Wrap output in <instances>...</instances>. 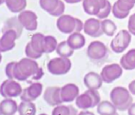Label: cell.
Returning <instances> with one entry per match:
<instances>
[{
	"label": "cell",
	"instance_id": "cell-41",
	"mask_svg": "<svg viewBox=\"0 0 135 115\" xmlns=\"http://www.w3.org/2000/svg\"><path fill=\"white\" fill-rule=\"evenodd\" d=\"M122 1L126 2V3H128L129 5L132 6V7H134V6H135V0H122Z\"/></svg>",
	"mask_w": 135,
	"mask_h": 115
},
{
	"label": "cell",
	"instance_id": "cell-37",
	"mask_svg": "<svg viewBox=\"0 0 135 115\" xmlns=\"http://www.w3.org/2000/svg\"><path fill=\"white\" fill-rule=\"evenodd\" d=\"M129 90L132 95L135 96V80H132L130 84H129Z\"/></svg>",
	"mask_w": 135,
	"mask_h": 115
},
{
	"label": "cell",
	"instance_id": "cell-4",
	"mask_svg": "<svg viewBox=\"0 0 135 115\" xmlns=\"http://www.w3.org/2000/svg\"><path fill=\"white\" fill-rule=\"evenodd\" d=\"M87 57L95 64H101L108 58V50L105 44L101 41H93L87 47Z\"/></svg>",
	"mask_w": 135,
	"mask_h": 115
},
{
	"label": "cell",
	"instance_id": "cell-16",
	"mask_svg": "<svg viewBox=\"0 0 135 115\" xmlns=\"http://www.w3.org/2000/svg\"><path fill=\"white\" fill-rule=\"evenodd\" d=\"M61 96L64 102H72L79 96V88L74 83H67L61 88Z\"/></svg>",
	"mask_w": 135,
	"mask_h": 115
},
{
	"label": "cell",
	"instance_id": "cell-7",
	"mask_svg": "<svg viewBox=\"0 0 135 115\" xmlns=\"http://www.w3.org/2000/svg\"><path fill=\"white\" fill-rule=\"evenodd\" d=\"M132 41V34L129 30L122 29L115 36L112 41L110 42V48L112 51L117 54H120L127 50Z\"/></svg>",
	"mask_w": 135,
	"mask_h": 115
},
{
	"label": "cell",
	"instance_id": "cell-14",
	"mask_svg": "<svg viewBox=\"0 0 135 115\" xmlns=\"http://www.w3.org/2000/svg\"><path fill=\"white\" fill-rule=\"evenodd\" d=\"M43 100L50 106H57L62 104L64 101L61 96V88L59 87H48L43 92Z\"/></svg>",
	"mask_w": 135,
	"mask_h": 115
},
{
	"label": "cell",
	"instance_id": "cell-30",
	"mask_svg": "<svg viewBox=\"0 0 135 115\" xmlns=\"http://www.w3.org/2000/svg\"><path fill=\"white\" fill-rule=\"evenodd\" d=\"M58 46L56 39L54 36H45L44 37V50L45 54H49L56 50V48Z\"/></svg>",
	"mask_w": 135,
	"mask_h": 115
},
{
	"label": "cell",
	"instance_id": "cell-39",
	"mask_svg": "<svg viewBox=\"0 0 135 115\" xmlns=\"http://www.w3.org/2000/svg\"><path fill=\"white\" fill-rule=\"evenodd\" d=\"M78 115H96L95 113H93V112H89V111H86V110H82L81 112H79Z\"/></svg>",
	"mask_w": 135,
	"mask_h": 115
},
{
	"label": "cell",
	"instance_id": "cell-43",
	"mask_svg": "<svg viewBox=\"0 0 135 115\" xmlns=\"http://www.w3.org/2000/svg\"><path fill=\"white\" fill-rule=\"evenodd\" d=\"M1 60H2V55H1V52H0V63H1Z\"/></svg>",
	"mask_w": 135,
	"mask_h": 115
},
{
	"label": "cell",
	"instance_id": "cell-15",
	"mask_svg": "<svg viewBox=\"0 0 135 115\" xmlns=\"http://www.w3.org/2000/svg\"><path fill=\"white\" fill-rule=\"evenodd\" d=\"M82 2L84 11L89 16L96 17L107 5L108 0H83Z\"/></svg>",
	"mask_w": 135,
	"mask_h": 115
},
{
	"label": "cell",
	"instance_id": "cell-11",
	"mask_svg": "<svg viewBox=\"0 0 135 115\" xmlns=\"http://www.w3.org/2000/svg\"><path fill=\"white\" fill-rule=\"evenodd\" d=\"M43 86L40 82H31L28 88L22 90L21 95L20 96L21 101H34L41 95Z\"/></svg>",
	"mask_w": 135,
	"mask_h": 115
},
{
	"label": "cell",
	"instance_id": "cell-40",
	"mask_svg": "<svg viewBox=\"0 0 135 115\" xmlns=\"http://www.w3.org/2000/svg\"><path fill=\"white\" fill-rule=\"evenodd\" d=\"M83 0H64L65 3H68V4H76V3H79V2H82Z\"/></svg>",
	"mask_w": 135,
	"mask_h": 115
},
{
	"label": "cell",
	"instance_id": "cell-34",
	"mask_svg": "<svg viewBox=\"0 0 135 115\" xmlns=\"http://www.w3.org/2000/svg\"><path fill=\"white\" fill-rule=\"evenodd\" d=\"M17 61H11L6 66L5 69V73L7 75V77L11 80H15L14 79V71H15V67H16Z\"/></svg>",
	"mask_w": 135,
	"mask_h": 115
},
{
	"label": "cell",
	"instance_id": "cell-42",
	"mask_svg": "<svg viewBox=\"0 0 135 115\" xmlns=\"http://www.w3.org/2000/svg\"><path fill=\"white\" fill-rule=\"evenodd\" d=\"M6 2V0H0V6L2 5V4H4Z\"/></svg>",
	"mask_w": 135,
	"mask_h": 115
},
{
	"label": "cell",
	"instance_id": "cell-12",
	"mask_svg": "<svg viewBox=\"0 0 135 115\" xmlns=\"http://www.w3.org/2000/svg\"><path fill=\"white\" fill-rule=\"evenodd\" d=\"M83 30L86 35L92 37H99L104 34L102 30L101 21L98 18H89L84 23Z\"/></svg>",
	"mask_w": 135,
	"mask_h": 115
},
{
	"label": "cell",
	"instance_id": "cell-22",
	"mask_svg": "<svg viewBox=\"0 0 135 115\" xmlns=\"http://www.w3.org/2000/svg\"><path fill=\"white\" fill-rule=\"evenodd\" d=\"M120 66L126 70L135 69V48L130 50L121 57Z\"/></svg>",
	"mask_w": 135,
	"mask_h": 115
},
{
	"label": "cell",
	"instance_id": "cell-45",
	"mask_svg": "<svg viewBox=\"0 0 135 115\" xmlns=\"http://www.w3.org/2000/svg\"><path fill=\"white\" fill-rule=\"evenodd\" d=\"M0 115H3V114H2V113H1V112H0Z\"/></svg>",
	"mask_w": 135,
	"mask_h": 115
},
{
	"label": "cell",
	"instance_id": "cell-32",
	"mask_svg": "<svg viewBox=\"0 0 135 115\" xmlns=\"http://www.w3.org/2000/svg\"><path fill=\"white\" fill-rule=\"evenodd\" d=\"M112 14L118 19H124V18H126L129 16L130 12H124V11L120 10L114 3V5L112 6Z\"/></svg>",
	"mask_w": 135,
	"mask_h": 115
},
{
	"label": "cell",
	"instance_id": "cell-29",
	"mask_svg": "<svg viewBox=\"0 0 135 115\" xmlns=\"http://www.w3.org/2000/svg\"><path fill=\"white\" fill-rule=\"evenodd\" d=\"M59 2H60V0H39L40 7L42 8V10L49 13L50 15L58 7Z\"/></svg>",
	"mask_w": 135,
	"mask_h": 115
},
{
	"label": "cell",
	"instance_id": "cell-31",
	"mask_svg": "<svg viewBox=\"0 0 135 115\" xmlns=\"http://www.w3.org/2000/svg\"><path fill=\"white\" fill-rule=\"evenodd\" d=\"M111 12H112V5H111V3L108 0L107 5L100 10V12L98 13L96 17L98 18V19H106V18L109 16V14Z\"/></svg>",
	"mask_w": 135,
	"mask_h": 115
},
{
	"label": "cell",
	"instance_id": "cell-1",
	"mask_svg": "<svg viewBox=\"0 0 135 115\" xmlns=\"http://www.w3.org/2000/svg\"><path fill=\"white\" fill-rule=\"evenodd\" d=\"M44 75L43 69L39 66L35 59L24 58L20 61H17L14 71V79L18 81L39 80Z\"/></svg>",
	"mask_w": 135,
	"mask_h": 115
},
{
	"label": "cell",
	"instance_id": "cell-36",
	"mask_svg": "<svg viewBox=\"0 0 135 115\" xmlns=\"http://www.w3.org/2000/svg\"><path fill=\"white\" fill-rule=\"evenodd\" d=\"M128 30L132 35L135 36V13L132 14V16L129 18L128 21Z\"/></svg>",
	"mask_w": 135,
	"mask_h": 115
},
{
	"label": "cell",
	"instance_id": "cell-26",
	"mask_svg": "<svg viewBox=\"0 0 135 115\" xmlns=\"http://www.w3.org/2000/svg\"><path fill=\"white\" fill-rule=\"evenodd\" d=\"M52 115H78V112L72 105L60 104L54 107Z\"/></svg>",
	"mask_w": 135,
	"mask_h": 115
},
{
	"label": "cell",
	"instance_id": "cell-2",
	"mask_svg": "<svg viewBox=\"0 0 135 115\" xmlns=\"http://www.w3.org/2000/svg\"><path fill=\"white\" fill-rule=\"evenodd\" d=\"M110 101L118 111L124 112L128 111L133 100L129 90L123 87H115L110 91Z\"/></svg>",
	"mask_w": 135,
	"mask_h": 115
},
{
	"label": "cell",
	"instance_id": "cell-10",
	"mask_svg": "<svg viewBox=\"0 0 135 115\" xmlns=\"http://www.w3.org/2000/svg\"><path fill=\"white\" fill-rule=\"evenodd\" d=\"M18 17L25 29L28 31H35L38 29V17L35 12L30 10H23L18 14Z\"/></svg>",
	"mask_w": 135,
	"mask_h": 115
},
{
	"label": "cell",
	"instance_id": "cell-6",
	"mask_svg": "<svg viewBox=\"0 0 135 115\" xmlns=\"http://www.w3.org/2000/svg\"><path fill=\"white\" fill-rule=\"evenodd\" d=\"M72 68V62L69 58L59 57L52 58L47 64L48 71L55 76L67 74Z\"/></svg>",
	"mask_w": 135,
	"mask_h": 115
},
{
	"label": "cell",
	"instance_id": "cell-44",
	"mask_svg": "<svg viewBox=\"0 0 135 115\" xmlns=\"http://www.w3.org/2000/svg\"><path fill=\"white\" fill-rule=\"evenodd\" d=\"M40 115H47V114H45V113H41V114H40Z\"/></svg>",
	"mask_w": 135,
	"mask_h": 115
},
{
	"label": "cell",
	"instance_id": "cell-35",
	"mask_svg": "<svg viewBox=\"0 0 135 115\" xmlns=\"http://www.w3.org/2000/svg\"><path fill=\"white\" fill-rule=\"evenodd\" d=\"M64 10H65V5H64V3L62 1V0H60L58 7H57L56 9H55L54 12L51 14V16L57 17V18H59V17H61L62 15H64Z\"/></svg>",
	"mask_w": 135,
	"mask_h": 115
},
{
	"label": "cell",
	"instance_id": "cell-20",
	"mask_svg": "<svg viewBox=\"0 0 135 115\" xmlns=\"http://www.w3.org/2000/svg\"><path fill=\"white\" fill-rule=\"evenodd\" d=\"M44 37L45 36L41 33H35L32 35L31 39L28 43L30 44L31 48L35 50L37 53L43 55L45 54L44 50Z\"/></svg>",
	"mask_w": 135,
	"mask_h": 115
},
{
	"label": "cell",
	"instance_id": "cell-5",
	"mask_svg": "<svg viewBox=\"0 0 135 115\" xmlns=\"http://www.w3.org/2000/svg\"><path fill=\"white\" fill-rule=\"evenodd\" d=\"M99 92L97 90H87L83 94L79 95L75 100V104L81 110H88L98 106L100 102Z\"/></svg>",
	"mask_w": 135,
	"mask_h": 115
},
{
	"label": "cell",
	"instance_id": "cell-23",
	"mask_svg": "<svg viewBox=\"0 0 135 115\" xmlns=\"http://www.w3.org/2000/svg\"><path fill=\"white\" fill-rule=\"evenodd\" d=\"M117 108L111 101H100L97 108V112L99 115H119Z\"/></svg>",
	"mask_w": 135,
	"mask_h": 115
},
{
	"label": "cell",
	"instance_id": "cell-33",
	"mask_svg": "<svg viewBox=\"0 0 135 115\" xmlns=\"http://www.w3.org/2000/svg\"><path fill=\"white\" fill-rule=\"evenodd\" d=\"M25 54L28 58H32V59H38V58H40L42 56V55H41V54L37 53V52L31 48L30 43H28L25 47Z\"/></svg>",
	"mask_w": 135,
	"mask_h": 115
},
{
	"label": "cell",
	"instance_id": "cell-18",
	"mask_svg": "<svg viewBox=\"0 0 135 115\" xmlns=\"http://www.w3.org/2000/svg\"><path fill=\"white\" fill-rule=\"evenodd\" d=\"M18 109V103L12 98H6L0 102V112L3 115H15Z\"/></svg>",
	"mask_w": 135,
	"mask_h": 115
},
{
	"label": "cell",
	"instance_id": "cell-28",
	"mask_svg": "<svg viewBox=\"0 0 135 115\" xmlns=\"http://www.w3.org/2000/svg\"><path fill=\"white\" fill-rule=\"evenodd\" d=\"M101 26H102V30L103 33L105 35H107L108 37H112L115 34L116 30H117V26L114 23L112 20L110 19H102L101 21Z\"/></svg>",
	"mask_w": 135,
	"mask_h": 115
},
{
	"label": "cell",
	"instance_id": "cell-3",
	"mask_svg": "<svg viewBox=\"0 0 135 115\" xmlns=\"http://www.w3.org/2000/svg\"><path fill=\"white\" fill-rule=\"evenodd\" d=\"M57 29L64 34H72L81 32L84 29V24L79 18H74L70 15H62L56 22Z\"/></svg>",
	"mask_w": 135,
	"mask_h": 115
},
{
	"label": "cell",
	"instance_id": "cell-38",
	"mask_svg": "<svg viewBox=\"0 0 135 115\" xmlns=\"http://www.w3.org/2000/svg\"><path fill=\"white\" fill-rule=\"evenodd\" d=\"M128 115H135V103H132L128 109Z\"/></svg>",
	"mask_w": 135,
	"mask_h": 115
},
{
	"label": "cell",
	"instance_id": "cell-27",
	"mask_svg": "<svg viewBox=\"0 0 135 115\" xmlns=\"http://www.w3.org/2000/svg\"><path fill=\"white\" fill-rule=\"evenodd\" d=\"M74 51H75V50H73V48L70 47L67 40L62 41L61 43H59L56 48V52L59 55V57L70 58L71 56H73Z\"/></svg>",
	"mask_w": 135,
	"mask_h": 115
},
{
	"label": "cell",
	"instance_id": "cell-21",
	"mask_svg": "<svg viewBox=\"0 0 135 115\" xmlns=\"http://www.w3.org/2000/svg\"><path fill=\"white\" fill-rule=\"evenodd\" d=\"M67 42L73 50H80L85 45V37L80 32H75L70 34L67 39Z\"/></svg>",
	"mask_w": 135,
	"mask_h": 115
},
{
	"label": "cell",
	"instance_id": "cell-25",
	"mask_svg": "<svg viewBox=\"0 0 135 115\" xmlns=\"http://www.w3.org/2000/svg\"><path fill=\"white\" fill-rule=\"evenodd\" d=\"M5 3L9 11L13 13L22 12L27 7V0H6Z\"/></svg>",
	"mask_w": 135,
	"mask_h": 115
},
{
	"label": "cell",
	"instance_id": "cell-24",
	"mask_svg": "<svg viewBox=\"0 0 135 115\" xmlns=\"http://www.w3.org/2000/svg\"><path fill=\"white\" fill-rule=\"evenodd\" d=\"M37 108L32 101H23L18 104V115H36Z\"/></svg>",
	"mask_w": 135,
	"mask_h": 115
},
{
	"label": "cell",
	"instance_id": "cell-9",
	"mask_svg": "<svg viewBox=\"0 0 135 115\" xmlns=\"http://www.w3.org/2000/svg\"><path fill=\"white\" fill-rule=\"evenodd\" d=\"M123 68L119 64L112 63L109 65H106L101 70V78L103 80V82L105 83H112L114 80H118L122 75Z\"/></svg>",
	"mask_w": 135,
	"mask_h": 115
},
{
	"label": "cell",
	"instance_id": "cell-13",
	"mask_svg": "<svg viewBox=\"0 0 135 115\" xmlns=\"http://www.w3.org/2000/svg\"><path fill=\"white\" fill-rule=\"evenodd\" d=\"M18 39V34L14 30L4 32L0 37V52H7L13 50L16 46V40Z\"/></svg>",
	"mask_w": 135,
	"mask_h": 115
},
{
	"label": "cell",
	"instance_id": "cell-8",
	"mask_svg": "<svg viewBox=\"0 0 135 115\" xmlns=\"http://www.w3.org/2000/svg\"><path fill=\"white\" fill-rule=\"evenodd\" d=\"M22 88L20 83H18V80H8L2 82L0 85V94L3 98H16L21 95Z\"/></svg>",
	"mask_w": 135,
	"mask_h": 115
},
{
	"label": "cell",
	"instance_id": "cell-17",
	"mask_svg": "<svg viewBox=\"0 0 135 115\" xmlns=\"http://www.w3.org/2000/svg\"><path fill=\"white\" fill-rule=\"evenodd\" d=\"M103 83V80L101 75L98 74L97 72L91 71L85 74L84 77V84L87 88V90H99Z\"/></svg>",
	"mask_w": 135,
	"mask_h": 115
},
{
	"label": "cell",
	"instance_id": "cell-19",
	"mask_svg": "<svg viewBox=\"0 0 135 115\" xmlns=\"http://www.w3.org/2000/svg\"><path fill=\"white\" fill-rule=\"evenodd\" d=\"M23 26L20 23V19H18V17H13L10 18L5 22L3 28H2V32H6L7 30H14L18 34V37H20L22 35V32H23Z\"/></svg>",
	"mask_w": 135,
	"mask_h": 115
}]
</instances>
